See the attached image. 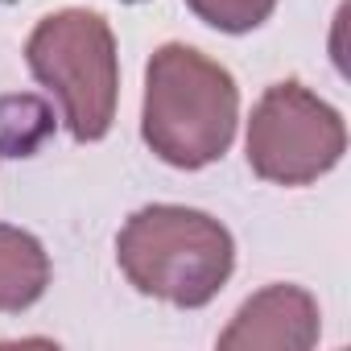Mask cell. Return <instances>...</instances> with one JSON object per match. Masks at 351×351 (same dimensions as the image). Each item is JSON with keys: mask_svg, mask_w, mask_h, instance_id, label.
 Returning a JSON list of instances; mask_svg holds the SVG:
<instances>
[{"mask_svg": "<svg viewBox=\"0 0 351 351\" xmlns=\"http://www.w3.org/2000/svg\"><path fill=\"white\" fill-rule=\"evenodd\" d=\"M240 124V87L228 66L195 46L169 42L145 66L141 136L173 169H203L219 161Z\"/></svg>", "mask_w": 351, "mask_h": 351, "instance_id": "1", "label": "cell"}, {"mask_svg": "<svg viewBox=\"0 0 351 351\" xmlns=\"http://www.w3.org/2000/svg\"><path fill=\"white\" fill-rule=\"evenodd\" d=\"M54 132V116L34 95L0 99V157H29Z\"/></svg>", "mask_w": 351, "mask_h": 351, "instance_id": "7", "label": "cell"}, {"mask_svg": "<svg viewBox=\"0 0 351 351\" xmlns=\"http://www.w3.org/2000/svg\"><path fill=\"white\" fill-rule=\"evenodd\" d=\"M116 261L136 293L178 310H199L228 285L236 269V240L207 211L153 203L120 228Z\"/></svg>", "mask_w": 351, "mask_h": 351, "instance_id": "2", "label": "cell"}, {"mask_svg": "<svg viewBox=\"0 0 351 351\" xmlns=\"http://www.w3.org/2000/svg\"><path fill=\"white\" fill-rule=\"evenodd\" d=\"M248 165L277 186H310L347 149L343 116L302 83H273L248 120Z\"/></svg>", "mask_w": 351, "mask_h": 351, "instance_id": "4", "label": "cell"}, {"mask_svg": "<svg viewBox=\"0 0 351 351\" xmlns=\"http://www.w3.org/2000/svg\"><path fill=\"white\" fill-rule=\"evenodd\" d=\"M124 5H141V0H124Z\"/></svg>", "mask_w": 351, "mask_h": 351, "instance_id": "9", "label": "cell"}, {"mask_svg": "<svg viewBox=\"0 0 351 351\" xmlns=\"http://www.w3.org/2000/svg\"><path fill=\"white\" fill-rule=\"evenodd\" d=\"M322 314L302 285H265L252 293L228 330L219 335L223 351H310L318 343Z\"/></svg>", "mask_w": 351, "mask_h": 351, "instance_id": "5", "label": "cell"}, {"mask_svg": "<svg viewBox=\"0 0 351 351\" xmlns=\"http://www.w3.org/2000/svg\"><path fill=\"white\" fill-rule=\"evenodd\" d=\"M50 285V256L38 236L0 223V314L29 310Z\"/></svg>", "mask_w": 351, "mask_h": 351, "instance_id": "6", "label": "cell"}, {"mask_svg": "<svg viewBox=\"0 0 351 351\" xmlns=\"http://www.w3.org/2000/svg\"><path fill=\"white\" fill-rule=\"evenodd\" d=\"M0 5H13V0H0Z\"/></svg>", "mask_w": 351, "mask_h": 351, "instance_id": "10", "label": "cell"}, {"mask_svg": "<svg viewBox=\"0 0 351 351\" xmlns=\"http://www.w3.org/2000/svg\"><path fill=\"white\" fill-rule=\"evenodd\" d=\"M25 62L34 79L58 99L62 120L79 145L108 136L120 99V58L116 34L99 13L62 9L42 17L25 42Z\"/></svg>", "mask_w": 351, "mask_h": 351, "instance_id": "3", "label": "cell"}, {"mask_svg": "<svg viewBox=\"0 0 351 351\" xmlns=\"http://www.w3.org/2000/svg\"><path fill=\"white\" fill-rule=\"evenodd\" d=\"M186 9L219 34H252L277 9V0H186Z\"/></svg>", "mask_w": 351, "mask_h": 351, "instance_id": "8", "label": "cell"}]
</instances>
